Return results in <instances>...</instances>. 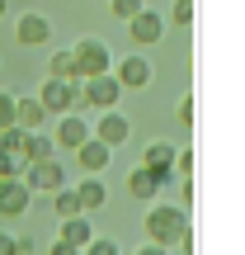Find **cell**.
I'll return each instance as SVG.
<instances>
[{"label":"cell","instance_id":"484cf974","mask_svg":"<svg viewBox=\"0 0 245 255\" xmlns=\"http://www.w3.org/2000/svg\"><path fill=\"white\" fill-rule=\"evenodd\" d=\"M174 119L184 128H193V95H179V104H174Z\"/></svg>","mask_w":245,"mask_h":255},{"label":"cell","instance_id":"d6986e66","mask_svg":"<svg viewBox=\"0 0 245 255\" xmlns=\"http://www.w3.org/2000/svg\"><path fill=\"white\" fill-rule=\"evenodd\" d=\"M174 151H179L174 142H151V146H146V156H142V165H146V170H170Z\"/></svg>","mask_w":245,"mask_h":255},{"label":"cell","instance_id":"7a4b0ae2","mask_svg":"<svg viewBox=\"0 0 245 255\" xmlns=\"http://www.w3.org/2000/svg\"><path fill=\"white\" fill-rule=\"evenodd\" d=\"M123 95H127V90L113 81V71H104V76H85V81H81V104H76V109H118Z\"/></svg>","mask_w":245,"mask_h":255},{"label":"cell","instance_id":"5b68a950","mask_svg":"<svg viewBox=\"0 0 245 255\" xmlns=\"http://www.w3.org/2000/svg\"><path fill=\"white\" fill-rule=\"evenodd\" d=\"M38 104H43L47 114H71L76 104H81V81H57V76H47L43 90H38Z\"/></svg>","mask_w":245,"mask_h":255},{"label":"cell","instance_id":"4316f807","mask_svg":"<svg viewBox=\"0 0 245 255\" xmlns=\"http://www.w3.org/2000/svg\"><path fill=\"white\" fill-rule=\"evenodd\" d=\"M9 123H14V95L0 90V128H9Z\"/></svg>","mask_w":245,"mask_h":255},{"label":"cell","instance_id":"f1b7e54d","mask_svg":"<svg viewBox=\"0 0 245 255\" xmlns=\"http://www.w3.org/2000/svg\"><path fill=\"white\" fill-rule=\"evenodd\" d=\"M47 255H81L76 246H66V241H52V246H47Z\"/></svg>","mask_w":245,"mask_h":255},{"label":"cell","instance_id":"cb8c5ba5","mask_svg":"<svg viewBox=\"0 0 245 255\" xmlns=\"http://www.w3.org/2000/svg\"><path fill=\"white\" fill-rule=\"evenodd\" d=\"M109 9H113V19H123V24H127L137 9H146V0H109Z\"/></svg>","mask_w":245,"mask_h":255},{"label":"cell","instance_id":"2e32d148","mask_svg":"<svg viewBox=\"0 0 245 255\" xmlns=\"http://www.w3.org/2000/svg\"><path fill=\"white\" fill-rule=\"evenodd\" d=\"M76 199H81V213H94V208H104V203H109V189H104L99 175H85V180L76 184Z\"/></svg>","mask_w":245,"mask_h":255},{"label":"cell","instance_id":"f546056e","mask_svg":"<svg viewBox=\"0 0 245 255\" xmlns=\"http://www.w3.org/2000/svg\"><path fill=\"white\" fill-rule=\"evenodd\" d=\"M137 255H170V246H156V241H146V246L137 251Z\"/></svg>","mask_w":245,"mask_h":255},{"label":"cell","instance_id":"ffe728a7","mask_svg":"<svg viewBox=\"0 0 245 255\" xmlns=\"http://www.w3.org/2000/svg\"><path fill=\"white\" fill-rule=\"evenodd\" d=\"M52 213H57V218H76V213H81V199H76V189H71V184L52 189Z\"/></svg>","mask_w":245,"mask_h":255},{"label":"cell","instance_id":"5bb4252c","mask_svg":"<svg viewBox=\"0 0 245 255\" xmlns=\"http://www.w3.org/2000/svg\"><path fill=\"white\" fill-rule=\"evenodd\" d=\"M43 123H47V109L38 104V95H14V128H24V132H38Z\"/></svg>","mask_w":245,"mask_h":255},{"label":"cell","instance_id":"ac0fdd59","mask_svg":"<svg viewBox=\"0 0 245 255\" xmlns=\"http://www.w3.org/2000/svg\"><path fill=\"white\" fill-rule=\"evenodd\" d=\"M47 76H57V81H81V71H76V52H71V47H62V52L47 57Z\"/></svg>","mask_w":245,"mask_h":255},{"label":"cell","instance_id":"603a6c76","mask_svg":"<svg viewBox=\"0 0 245 255\" xmlns=\"http://www.w3.org/2000/svg\"><path fill=\"white\" fill-rule=\"evenodd\" d=\"M170 24H179V28L193 24V0H174L170 5Z\"/></svg>","mask_w":245,"mask_h":255},{"label":"cell","instance_id":"4dcf8cb0","mask_svg":"<svg viewBox=\"0 0 245 255\" xmlns=\"http://www.w3.org/2000/svg\"><path fill=\"white\" fill-rule=\"evenodd\" d=\"M5 9H9V0H0V19H5Z\"/></svg>","mask_w":245,"mask_h":255},{"label":"cell","instance_id":"8fae6325","mask_svg":"<svg viewBox=\"0 0 245 255\" xmlns=\"http://www.w3.org/2000/svg\"><path fill=\"white\" fill-rule=\"evenodd\" d=\"M57 119H62V123H57V137H52V142L62 146V151H76V146L90 137V119H85V114L71 109V114H57Z\"/></svg>","mask_w":245,"mask_h":255},{"label":"cell","instance_id":"4fadbf2b","mask_svg":"<svg viewBox=\"0 0 245 255\" xmlns=\"http://www.w3.org/2000/svg\"><path fill=\"white\" fill-rule=\"evenodd\" d=\"M14 38H19L24 47H43L47 38H52V24H47L38 9H28V14H19V19H14Z\"/></svg>","mask_w":245,"mask_h":255},{"label":"cell","instance_id":"52a82bcc","mask_svg":"<svg viewBox=\"0 0 245 255\" xmlns=\"http://www.w3.org/2000/svg\"><path fill=\"white\" fill-rule=\"evenodd\" d=\"M165 184H174V170H146V165H137V170L127 175V194L142 199V203H156V194H161Z\"/></svg>","mask_w":245,"mask_h":255},{"label":"cell","instance_id":"83f0119b","mask_svg":"<svg viewBox=\"0 0 245 255\" xmlns=\"http://www.w3.org/2000/svg\"><path fill=\"white\" fill-rule=\"evenodd\" d=\"M0 255H19V246H14V237H9V232H0Z\"/></svg>","mask_w":245,"mask_h":255},{"label":"cell","instance_id":"e0dca14e","mask_svg":"<svg viewBox=\"0 0 245 255\" xmlns=\"http://www.w3.org/2000/svg\"><path fill=\"white\" fill-rule=\"evenodd\" d=\"M90 237H94V227H90V218H85V213H76V218H62V232H57V241H66V246L81 251Z\"/></svg>","mask_w":245,"mask_h":255},{"label":"cell","instance_id":"6da1fadb","mask_svg":"<svg viewBox=\"0 0 245 255\" xmlns=\"http://www.w3.org/2000/svg\"><path fill=\"white\" fill-rule=\"evenodd\" d=\"M142 227H146V241H156V246H174V241L189 232V208H179V203H151Z\"/></svg>","mask_w":245,"mask_h":255},{"label":"cell","instance_id":"ba28073f","mask_svg":"<svg viewBox=\"0 0 245 255\" xmlns=\"http://www.w3.org/2000/svg\"><path fill=\"white\" fill-rule=\"evenodd\" d=\"M151 62H146L142 52H127L123 62H118V71H113V81L123 85V90H146V85H151Z\"/></svg>","mask_w":245,"mask_h":255},{"label":"cell","instance_id":"277c9868","mask_svg":"<svg viewBox=\"0 0 245 255\" xmlns=\"http://www.w3.org/2000/svg\"><path fill=\"white\" fill-rule=\"evenodd\" d=\"M24 189L28 194H52V189H62L66 184V170H62V161L57 156H47V161H33V165H24Z\"/></svg>","mask_w":245,"mask_h":255},{"label":"cell","instance_id":"d4e9b609","mask_svg":"<svg viewBox=\"0 0 245 255\" xmlns=\"http://www.w3.org/2000/svg\"><path fill=\"white\" fill-rule=\"evenodd\" d=\"M14 175H24V161L9 151H0V180H14Z\"/></svg>","mask_w":245,"mask_h":255},{"label":"cell","instance_id":"7c38bea8","mask_svg":"<svg viewBox=\"0 0 245 255\" xmlns=\"http://www.w3.org/2000/svg\"><path fill=\"white\" fill-rule=\"evenodd\" d=\"M28 203H33V194L24 189V180H0V218H24Z\"/></svg>","mask_w":245,"mask_h":255},{"label":"cell","instance_id":"30bf717a","mask_svg":"<svg viewBox=\"0 0 245 255\" xmlns=\"http://www.w3.org/2000/svg\"><path fill=\"white\" fill-rule=\"evenodd\" d=\"M109 161H113V146H104L99 137H85V142L76 146V165H81L85 175H104Z\"/></svg>","mask_w":245,"mask_h":255},{"label":"cell","instance_id":"9c48e42d","mask_svg":"<svg viewBox=\"0 0 245 255\" xmlns=\"http://www.w3.org/2000/svg\"><path fill=\"white\" fill-rule=\"evenodd\" d=\"M127 33H132V43H137V47H151V43H161V33H165V19L156 14L151 5H146V9H137V14L127 19Z\"/></svg>","mask_w":245,"mask_h":255},{"label":"cell","instance_id":"7402d4cb","mask_svg":"<svg viewBox=\"0 0 245 255\" xmlns=\"http://www.w3.org/2000/svg\"><path fill=\"white\" fill-rule=\"evenodd\" d=\"M19 146H24V128H0V151H9V156H19Z\"/></svg>","mask_w":245,"mask_h":255},{"label":"cell","instance_id":"9a60e30c","mask_svg":"<svg viewBox=\"0 0 245 255\" xmlns=\"http://www.w3.org/2000/svg\"><path fill=\"white\" fill-rule=\"evenodd\" d=\"M47 156H57V142L38 128V132H24V146H19V161L33 165V161H47Z\"/></svg>","mask_w":245,"mask_h":255},{"label":"cell","instance_id":"8992f818","mask_svg":"<svg viewBox=\"0 0 245 255\" xmlns=\"http://www.w3.org/2000/svg\"><path fill=\"white\" fill-rule=\"evenodd\" d=\"M90 137H99L104 146L118 151L127 137H132V123H127V114H118V109H99V119L90 123Z\"/></svg>","mask_w":245,"mask_h":255},{"label":"cell","instance_id":"44dd1931","mask_svg":"<svg viewBox=\"0 0 245 255\" xmlns=\"http://www.w3.org/2000/svg\"><path fill=\"white\" fill-rule=\"evenodd\" d=\"M81 255H123V251H118V241H113V237H90L81 246Z\"/></svg>","mask_w":245,"mask_h":255},{"label":"cell","instance_id":"3957f363","mask_svg":"<svg viewBox=\"0 0 245 255\" xmlns=\"http://www.w3.org/2000/svg\"><path fill=\"white\" fill-rule=\"evenodd\" d=\"M76 71H81V81L85 76H104V71H113V52H109V43L104 38H76Z\"/></svg>","mask_w":245,"mask_h":255}]
</instances>
